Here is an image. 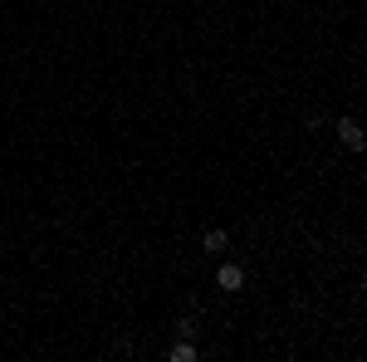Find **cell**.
<instances>
[{"label": "cell", "instance_id": "1", "mask_svg": "<svg viewBox=\"0 0 367 362\" xmlns=\"http://www.w3.org/2000/svg\"><path fill=\"white\" fill-rule=\"evenodd\" d=\"M333 132H338V142H343L348 152H362V142H367V137H362V128H357V118H338V123H333Z\"/></svg>", "mask_w": 367, "mask_h": 362}, {"label": "cell", "instance_id": "2", "mask_svg": "<svg viewBox=\"0 0 367 362\" xmlns=\"http://www.w3.org/2000/svg\"><path fill=\"white\" fill-rule=\"evenodd\" d=\"M216 289L240 294V289H245V270H240V265H221V270H216Z\"/></svg>", "mask_w": 367, "mask_h": 362}, {"label": "cell", "instance_id": "3", "mask_svg": "<svg viewBox=\"0 0 367 362\" xmlns=\"http://www.w3.org/2000/svg\"><path fill=\"white\" fill-rule=\"evenodd\" d=\"M201 245H206V254H216V260H221V254L230 250V235H226V230H206V240H201Z\"/></svg>", "mask_w": 367, "mask_h": 362}, {"label": "cell", "instance_id": "4", "mask_svg": "<svg viewBox=\"0 0 367 362\" xmlns=\"http://www.w3.org/2000/svg\"><path fill=\"white\" fill-rule=\"evenodd\" d=\"M167 357H172V362H191V357H196V343H191V338H177V343L167 348Z\"/></svg>", "mask_w": 367, "mask_h": 362}]
</instances>
